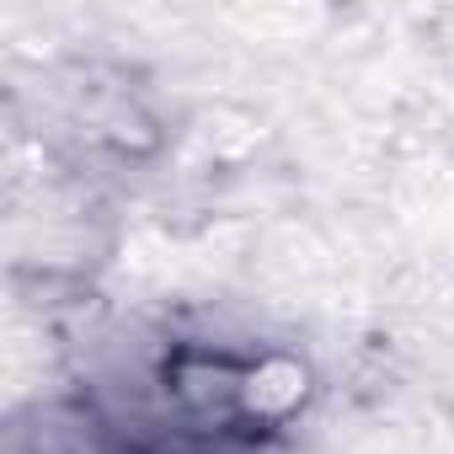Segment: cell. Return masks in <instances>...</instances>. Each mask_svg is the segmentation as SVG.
<instances>
[{"label": "cell", "mask_w": 454, "mask_h": 454, "mask_svg": "<svg viewBox=\"0 0 454 454\" xmlns=\"http://www.w3.org/2000/svg\"><path fill=\"white\" fill-rule=\"evenodd\" d=\"M166 401L219 433H262L278 427L305 401V374L284 358H247L224 348H176L160 364Z\"/></svg>", "instance_id": "6da1fadb"}]
</instances>
